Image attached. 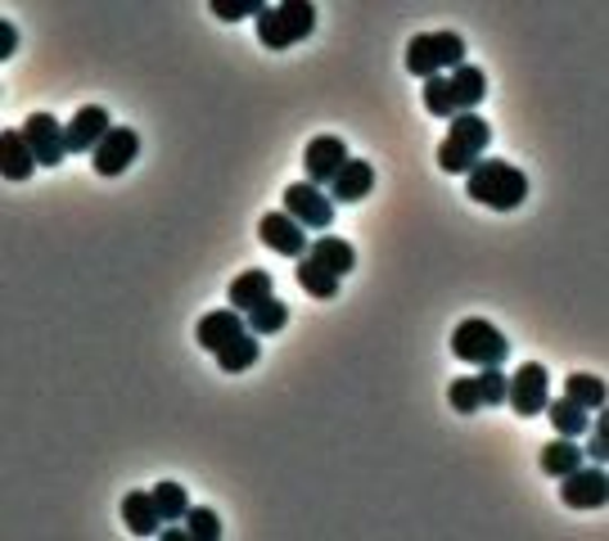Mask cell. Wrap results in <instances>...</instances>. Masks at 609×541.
Returning a JSON list of instances; mask_svg holds the SVG:
<instances>
[{"label": "cell", "instance_id": "obj_1", "mask_svg": "<svg viewBox=\"0 0 609 541\" xmlns=\"http://www.w3.org/2000/svg\"><path fill=\"white\" fill-rule=\"evenodd\" d=\"M465 190H470V199L483 204V208H497V213H510L529 199V176L505 163V159H479L470 172H465Z\"/></svg>", "mask_w": 609, "mask_h": 541}, {"label": "cell", "instance_id": "obj_2", "mask_svg": "<svg viewBox=\"0 0 609 541\" xmlns=\"http://www.w3.org/2000/svg\"><path fill=\"white\" fill-rule=\"evenodd\" d=\"M488 95V73L475 68V64H460L452 68V77H429L425 82V109L434 118H460V113H475V105Z\"/></svg>", "mask_w": 609, "mask_h": 541}, {"label": "cell", "instance_id": "obj_3", "mask_svg": "<svg viewBox=\"0 0 609 541\" xmlns=\"http://www.w3.org/2000/svg\"><path fill=\"white\" fill-rule=\"evenodd\" d=\"M488 140H492V127H488L479 113L452 118V131H447V140L438 144V167H443L447 176H465V172H470V167L483 159Z\"/></svg>", "mask_w": 609, "mask_h": 541}, {"label": "cell", "instance_id": "obj_4", "mask_svg": "<svg viewBox=\"0 0 609 541\" xmlns=\"http://www.w3.org/2000/svg\"><path fill=\"white\" fill-rule=\"evenodd\" d=\"M316 32V6L307 0H285V6H267L258 14V41L267 51H290Z\"/></svg>", "mask_w": 609, "mask_h": 541}, {"label": "cell", "instance_id": "obj_5", "mask_svg": "<svg viewBox=\"0 0 609 541\" xmlns=\"http://www.w3.org/2000/svg\"><path fill=\"white\" fill-rule=\"evenodd\" d=\"M460 64H465V41L456 32H420L406 45V73L420 82L443 77L447 68H460Z\"/></svg>", "mask_w": 609, "mask_h": 541}, {"label": "cell", "instance_id": "obj_6", "mask_svg": "<svg viewBox=\"0 0 609 541\" xmlns=\"http://www.w3.org/2000/svg\"><path fill=\"white\" fill-rule=\"evenodd\" d=\"M452 353H456L465 366L488 370V366H501V361H505L510 343H505V334H501L497 325H488L483 316H470V321H460V325H456V334H452Z\"/></svg>", "mask_w": 609, "mask_h": 541}, {"label": "cell", "instance_id": "obj_7", "mask_svg": "<svg viewBox=\"0 0 609 541\" xmlns=\"http://www.w3.org/2000/svg\"><path fill=\"white\" fill-rule=\"evenodd\" d=\"M505 402L514 407V415H542L546 402H551V375L542 361H529L514 375H505Z\"/></svg>", "mask_w": 609, "mask_h": 541}, {"label": "cell", "instance_id": "obj_8", "mask_svg": "<svg viewBox=\"0 0 609 541\" xmlns=\"http://www.w3.org/2000/svg\"><path fill=\"white\" fill-rule=\"evenodd\" d=\"M285 213L303 226V230H330V221H335V199L325 194L320 185H312V181H294V185H285Z\"/></svg>", "mask_w": 609, "mask_h": 541}, {"label": "cell", "instance_id": "obj_9", "mask_svg": "<svg viewBox=\"0 0 609 541\" xmlns=\"http://www.w3.org/2000/svg\"><path fill=\"white\" fill-rule=\"evenodd\" d=\"M559 497H565L569 510H600L609 501V478H605V465H578L574 474L559 478Z\"/></svg>", "mask_w": 609, "mask_h": 541}, {"label": "cell", "instance_id": "obj_10", "mask_svg": "<svg viewBox=\"0 0 609 541\" xmlns=\"http://www.w3.org/2000/svg\"><path fill=\"white\" fill-rule=\"evenodd\" d=\"M19 131H23V140H28V150L36 154V167H59V163H64L68 140H64V127H59L51 113H28Z\"/></svg>", "mask_w": 609, "mask_h": 541}, {"label": "cell", "instance_id": "obj_11", "mask_svg": "<svg viewBox=\"0 0 609 541\" xmlns=\"http://www.w3.org/2000/svg\"><path fill=\"white\" fill-rule=\"evenodd\" d=\"M258 239L267 244L271 253H285V258H307V249H312L307 230H303L290 213H267V217L258 221Z\"/></svg>", "mask_w": 609, "mask_h": 541}, {"label": "cell", "instance_id": "obj_12", "mask_svg": "<svg viewBox=\"0 0 609 541\" xmlns=\"http://www.w3.org/2000/svg\"><path fill=\"white\" fill-rule=\"evenodd\" d=\"M113 131V118L100 109V105H86L73 113V122L64 127V140H68V154H96L100 140Z\"/></svg>", "mask_w": 609, "mask_h": 541}, {"label": "cell", "instance_id": "obj_13", "mask_svg": "<svg viewBox=\"0 0 609 541\" xmlns=\"http://www.w3.org/2000/svg\"><path fill=\"white\" fill-rule=\"evenodd\" d=\"M348 163V144L339 136H316L303 154V167H307V181L312 185H330Z\"/></svg>", "mask_w": 609, "mask_h": 541}, {"label": "cell", "instance_id": "obj_14", "mask_svg": "<svg viewBox=\"0 0 609 541\" xmlns=\"http://www.w3.org/2000/svg\"><path fill=\"white\" fill-rule=\"evenodd\" d=\"M140 154V136L131 127H113L105 140H100V150L90 154V163H96L100 176H122Z\"/></svg>", "mask_w": 609, "mask_h": 541}, {"label": "cell", "instance_id": "obj_15", "mask_svg": "<svg viewBox=\"0 0 609 541\" xmlns=\"http://www.w3.org/2000/svg\"><path fill=\"white\" fill-rule=\"evenodd\" d=\"M240 334H249V321H244L236 307H217V312H208V316L199 321V329H195L199 348H208L213 357L226 348L230 338H240Z\"/></svg>", "mask_w": 609, "mask_h": 541}, {"label": "cell", "instance_id": "obj_16", "mask_svg": "<svg viewBox=\"0 0 609 541\" xmlns=\"http://www.w3.org/2000/svg\"><path fill=\"white\" fill-rule=\"evenodd\" d=\"M36 172V154L28 150V140L19 127L10 131H0V176L6 181H28Z\"/></svg>", "mask_w": 609, "mask_h": 541}, {"label": "cell", "instance_id": "obj_17", "mask_svg": "<svg viewBox=\"0 0 609 541\" xmlns=\"http://www.w3.org/2000/svg\"><path fill=\"white\" fill-rule=\"evenodd\" d=\"M267 299H275L271 271H240L236 280H230V307H236V312H253Z\"/></svg>", "mask_w": 609, "mask_h": 541}, {"label": "cell", "instance_id": "obj_18", "mask_svg": "<svg viewBox=\"0 0 609 541\" xmlns=\"http://www.w3.org/2000/svg\"><path fill=\"white\" fill-rule=\"evenodd\" d=\"M370 185H374V167L366 159H348L344 172L330 181V199L335 204H361L370 194Z\"/></svg>", "mask_w": 609, "mask_h": 541}, {"label": "cell", "instance_id": "obj_19", "mask_svg": "<svg viewBox=\"0 0 609 541\" xmlns=\"http://www.w3.org/2000/svg\"><path fill=\"white\" fill-rule=\"evenodd\" d=\"M307 258H316L325 271H335L339 280L357 267V249L348 239H339V235H320V239H312V249H307Z\"/></svg>", "mask_w": 609, "mask_h": 541}, {"label": "cell", "instance_id": "obj_20", "mask_svg": "<svg viewBox=\"0 0 609 541\" xmlns=\"http://www.w3.org/2000/svg\"><path fill=\"white\" fill-rule=\"evenodd\" d=\"M122 523L135 532V537H154L163 515L154 506V491H127V501H122Z\"/></svg>", "mask_w": 609, "mask_h": 541}, {"label": "cell", "instance_id": "obj_21", "mask_svg": "<svg viewBox=\"0 0 609 541\" xmlns=\"http://www.w3.org/2000/svg\"><path fill=\"white\" fill-rule=\"evenodd\" d=\"M583 461H587V456H583V447H578L574 437H559V433H555V442H546V447H542V474H551V478L574 474Z\"/></svg>", "mask_w": 609, "mask_h": 541}, {"label": "cell", "instance_id": "obj_22", "mask_svg": "<svg viewBox=\"0 0 609 541\" xmlns=\"http://www.w3.org/2000/svg\"><path fill=\"white\" fill-rule=\"evenodd\" d=\"M258 357H262L258 334H240V338H230L226 348L217 353V370H221V375H240V370L258 366Z\"/></svg>", "mask_w": 609, "mask_h": 541}, {"label": "cell", "instance_id": "obj_23", "mask_svg": "<svg viewBox=\"0 0 609 541\" xmlns=\"http://www.w3.org/2000/svg\"><path fill=\"white\" fill-rule=\"evenodd\" d=\"M546 420L555 424V433H559V437H583V433L591 429V415H587L578 402H569V398H555V402H546Z\"/></svg>", "mask_w": 609, "mask_h": 541}, {"label": "cell", "instance_id": "obj_24", "mask_svg": "<svg viewBox=\"0 0 609 541\" xmlns=\"http://www.w3.org/2000/svg\"><path fill=\"white\" fill-rule=\"evenodd\" d=\"M298 284H303V293H312V299H335L339 293V275L325 271L316 258H298Z\"/></svg>", "mask_w": 609, "mask_h": 541}, {"label": "cell", "instance_id": "obj_25", "mask_svg": "<svg viewBox=\"0 0 609 541\" xmlns=\"http://www.w3.org/2000/svg\"><path fill=\"white\" fill-rule=\"evenodd\" d=\"M565 398L578 402L583 411H605V379H596V375H569L565 379Z\"/></svg>", "mask_w": 609, "mask_h": 541}, {"label": "cell", "instance_id": "obj_26", "mask_svg": "<svg viewBox=\"0 0 609 541\" xmlns=\"http://www.w3.org/2000/svg\"><path fill=\"white\" fill-rule=\"evenodd\" d=\"M154 506H159L163 523H176V519L191 515V497H185L181 483H159V487H154Z\"/></svg>", "mask_w": 609, "mask_h": 541}, {"label": "cell", "instance_id": "obj_27", "mask_svg": "<svg viewBox=\"0 0 609 541\" xmlns=\"http://www.w3.org/2000/svg\"><path fill=\"white\" fill-rule=\"evenodd\" d=\"M285 321H290V307L285 303H280V299H267L262 307H253L249 312V334H280V329H285Z\"/></svg>", "mask_w": 609, "mask_h": 541}, {"label": "cell", "instance_id": "obj_28", "mask_svg": "<svg viewBox=\"0 0 609 541\" xmlns=\"http://www.w3.org/2000/svg\"><path fill=\"white\" fill-rule=\"evenodd\" d=\"M447 402H452L460 415H475V411H483L479 379H475V375H460V379H452V388H447Z\"/></svg>", "mask_w": 609, "mask_h": 541}, {"label": "cell", "instance_id": "obj_29", "mask_svg": "<svg viewBox=\"0 0 609 541\" xmlns=\"http://www.w3.org/2000/svg\"><path fill=\"white\" fill-rule=\"evenodd\" d=\"M185 528H191L195 541H217L221 537V519L208 506H191V515H185Z\"/></svg>", "mask_w": 609, "mask_h": 541}, {"label": "cell", "instance_id": "obj_30", "mask_svg": "<svg viewBox=\"0 0 609 541\" xmlns=\"http://www.w3.org/2000/svg\"><path fill=\"white\" fill-rule=\"evenodd\" d=\"M475 379H479V392H483V407L505 402V375H501V366H488V370H479Z\"/></svg>", "mask_w": 609, "mask_h": 541}, {"label": "cell", "instance_id": "obj_31", "mask_svg": "<svg viewBox=\"0 0 609 541\" xmlns=\"http://www.w3.org/2000/svg\"><path fill=\"white\" fill-rule=\"evenodd\" d=\"M267 6H262V0H213V14L217 19H240V14H262Z\"/></svg>", "mask_w": 609, "mask_h": 541}, {"label": "cell", "instance_id": "obj_32", "mask_svg": "<svg viewBox=\"0 0 609 541\" xmlns=\"http://www.w3.org/2000/svg\"><path fill=\"white\" fill-rule=\"evenodd\" d=\"M591 433V442L583 447V456L591 461V465H605L609 461V442H605V415H596V429H587Z\"/></svg>", "mask_w": 609, "mask_h": 541}, {"label": "cell", "instance_id": "obj_33", "mask_svg": "<svg viewBox=\"0 0 609 541\" xmlns=\"http://www.w3.org/2000/svg\"><path fill=\"white\" fill-rule=\"evenodd\" d=\"M14 41H19L14 28H10V23H0V59H10V55H14Z\"/></svg>", "mask_w": 609, "mask_h": 541}]
</instances>
